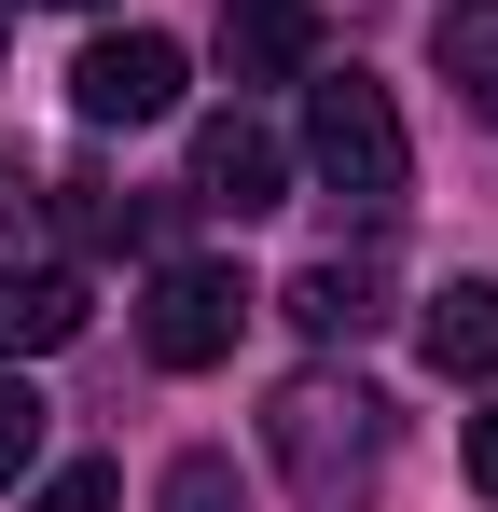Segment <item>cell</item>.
<instances>
[{"label":"cell","mask_w":498,"mask_h":512,"mask_svg":"<svg viewBox=\"0 0 498 512\" xmlns=\"http://www.w3.org/2000/svg\"><path fill=\"white\" fill-rule=\"evenodd\" d=\"M180 194H194V208H222V222H263V208H291V139H277L263 111L222 97V111L194 125V180H180Z\"/></svg>","instance_id":"4"},{"label":"cell","mask_w":498,"mask_h":512,"mask_svg":"<svg viewBox=\"0 0 498 512\" xmlns=\"http://www.w3.org/2000/svg\"><path fill=\"white\" fill-rule=\"evenodd\" d=\"M277 305H291V319H305L319 346H360L374 319H388V263H374V250H332V263H305Z\"/></svg>","instance_id":"7"},{"label":"cell","mask_w":498,"mask_h":512,"mask_svg":"<svg viewBox=\"0 0 498 512\" xmlns=\"http://www.w3.org/2000/svg\"><path fill=\"white\" fill-rule=\"evenodd\" d=\"M153 512H249V471L222 457V443H194V457H166V499Z\"/></svg>","instance_id":"12"},{"label":"cell","mask_w":498,"mask_h":512,"mask_svg":"<svg viewBox=\"0 0 498 512\" xmlns=\"http://www.w3.org/2000/svg\"><path fill=\"white\" fill-rule=\"evenodd\" d=\"M83 333V277L70 263H0V360H42Z\"/></svg>","instance_id":"9"},{"label":"cell","mask_w":498,"mask_h":512,"mask_svg":"<svg viewBox=\"0 0 498 512\" xmlns=\"http://www.w3.org/2000/svg\"><path fill=\"white\" fill-rule=\"evenodd\" d=\"M471 485L498 499V416H471Z\"/></svg>","instance_id":"15"},{"label":"cell","mask_w":498,"mask_h":512,"mask_svg":"<svg viewBox=\"0 0 498 512\" xmlns=\"http://www.w3.org/2000/svg\"><path fill=\"white\" fill-rule=\"evenodd\" d=\"M28 222H42V194H28V180L0 167V263H28Z\"/></svg>","instance_id":"14"},{"label":"cell","mask_w":498,"mask_h":512,"mask_svg":"<svg viewBox=\"0 0 498 512\" xmlns=\"http://www.w3.org/2000/svg\"><path fill=\"white\" fill-rule=\"evenodd\" d=\"M305 167H319V194H332V208H360V222L402 208L415 139H402V111H388L374 70H319V84H305Z\"/></svg>","instance_id":"2"},{"label":"cell","mask_w":498,"mask_h":512,"mask_svg":"<svg viewBox=\"0 0 498 512\" xmlns=\"http://www.w3.org/2000/svg\"><path fill=\"white\" fill-rule=\"evenodd\" d=\"M28 512H125V485H111V471L83 457V471H56V485H42V499H28Z\"/></svg>","instance_id":"13"},{"label":"cell","mask_w":498,"mask_h":512,"mask_svg":"<svg viewBox=\"0 0 498 512\" xmlns=\"http://www.w3.org/2000/svg\"><path fill=\"white\" fill-rule=\"evenodd\" d=\"M180 84H194V70H180L166 28H111V42H83V56H70V111H83V125H166Z\"/></svg>","instance_id":"5"},{"label":"cell","mask_w":498,"mask_h":512,"mask_svg":"<svg viewBox=\"0 0 498 512\" xmlns=\"http://www.w3.org/2000/svg\"><path fill=\"white\" fill-rule=\"evenodd\" d=\"M415 346H429L443 388H498V277H443L415 305Z\"/></svg>","instance_id":"6"},{"label":"cell","mask_w":498,"mask_h":512,"mask_svg":"<svg viewBox=\"0 0 498 512\" xmlns=\"http://www.w3.org/2000/svg\"><path fill=\"white\" fill-rule=\"evenodd\" d=\"M429 70L457 84L471 125H498V0H443V28H429Z\"/></svg>","instance_id":"10"},{"label":"cell","mask_w":498,"mask_h":512,"mask_svg":"<svg viewBox=\"0 0 498 512\" xmlns=\"http://www.w3.org/2000/svg\"><path fill=\"white\" fill-rule=\"evenodd\" d=\"M42 429H56V402L28 388V360H0V499L28 485V457H42Z\"/></svg>","instance_id":"11"},{"label":"cell","mask_w":498,"mask_h":512,"mask_svg":"<svg viewBox=\"0 0 498 512\" xmlns=\"http://www.w3.org/2000/svg\"><path fill=\"white\" fill-rule=\"evenodd\" d=\"M249 291L236 263H166L153 277V305H139V346H153L166 374H208V360H236V333H249Z\"/></svg>","instance_id":"3"},{"label":"cell","mask_w":498,"mask_h":512,"mask_svg":"<svg viewBox=\"0 0 498 512\" xmlns=\"http://www.w3.org/2000/svg\"><path fill=\"white\" fill-rule=\"evenodd\" d=\"M222 56H236V84L319 70V0H236V14H222Z\"/></svg>","instance_id":"8"},{"label":"cell","mask_w":498,"mask_h":512,"mask_svg":"<svg viewBox=\"0 0 498 512\" xmlns=\"http://www.w3.org/2000/svg\"><path fill=\"white\" fill-rule=\"evenodd\" d=\"M263 457H277L291 512H374V485H388V402L360 374H291L263 402Z\"/></svg>","instance_id":"1"},{"label":"cell","mask_w":498,"mask_h":512,"mask_svg":"<svg viewBox=\"0 0 498 512\" xmlns=\"http://www.w3.org/2000/svg\"><path fill=\"white\" fill-rule=\"evenodd\" d=\"M56 14H97V0H56Z\"/></svg>","instance_id":"16"}]
</instances>
